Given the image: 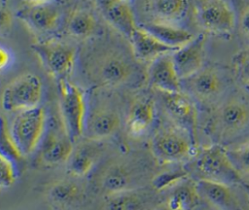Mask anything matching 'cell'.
<instances>
[{
  "label": "cell",
  "instance_id": "6da1fadb",
  "mask_svg": "<svg viewBox=\"0 0 249 210\" xmlns=\"http://www.w3.org/2000/svg\"><path fill=\"white\" fill-rule=\"evenodd\" d=\"M85 82L96 89L132 88L146 81V70L131 51L130 45L109 37L89 42L78 54L77 64Z\"/></svg>",
  "mask_w": 249,
  "mask_h": 210
},
{
  "label": "cell",
  "instance_id": "7a4b0ae2",
  "mask_svg": "<svg viewBox=\"0 0 249 210\" xmlns=\"http://www.w3.org/2000/svg\"><path fill=\"white\" fill-rule=\"evenodd\" d=\"M249 128V96L234 91L221 100L205 123V133L213 143L224 145Z\"/></svg>",
  "mask_w": 249,
  "mask_h": 210
},
{
  "label": "cell",
  "instance_id": "3957f363",
  "mask_svg": "<svg viewBox=\"0 0 249 210\" xmlns=\"http://www.w3.org/2000/svg\"><path fill=\"white\" fill-rule=\"evenodd\" d=\"M197 149L192 136L173 123L160 126L150 139V152L162 164H176L194 158Z\"/></svg>",
  "mask_w": 249,
  "mask_h": 210
},
{
  "label": "cell",
  "instance_id": "277c9868",
  "mask_svg": "<svg viewBox=\"0 0 249 210\" xmlns=\"http://www.w3.org/2000/svg\"><path fill=\"white\" fill-rule=\"evenodd\" d=\"M231 78L228 72L217 65H204L189 78L181 80L182 91L196 103L203 106H216L228 91Z\"/></svg>",
  "mask_w": 249,
  "mask_h": 210
},
{
  "label": "cell",
  "instance_id": "5b68a950",
  "mask_svg": "<svg viewBox=\"0 0 249 210\" xmlns=\"http://www.w3.org/2000/svg\"><path fill=\"white\" fill-rule=\"evenodd\" d=\"M144 164L129 159H117L104 166L96 177L97 188L105 194L146 187L152 180Z\"/></svg>",
  "mask_w": 249,
  "mask_h": 210
},
{
  "label": "cell",
  "instance_id": "8992f818",
  "mask_svg": "<svg viewBox=\"0 0 249 210\" xmlns=\"http://www.w3.org/2000/svg\"><path fill=\"white\" fill-rule=\"evenodd\" d=\"M194 158L197 179L219 182L229 186L240 185L243 181L242 175L231 161L224 145L212 143L204 146L197 149Z\"/></svg>",
  "mask_w": 249,
  "mask_h": 210
},
{
  "label": "cell",
  "instance_id": "52a82bcc",
  "mask_svg": "<svg viewBox=\"0 0 249 210\" xmlns=\"http://www.w3.org/2000/svg\"><path fill=\"white\" fill-rule=\"evenodd\" d=\"M44 108L37 106L18 112L12 121L9 135L18 158L30 156L39 146L46 128Z\"/></svg>",
  "mask_w": 249,
  "mask_h": 210
},
{
  "label": "cell",
  "instance_id": "ba28073f",
  "mask_svg": "<svg viewBox=\"0 0 249 210\" xmlns=\"http://www.w3.org/2000/svg\"><path fill=\"white\" fill-rule=\"evenodd\" d=\"M32 50L57 83L69 80L78 60L79 52L75 46L61 40L49 39L34 44Z\"/></svg>",
  "mask_w": 249,
  "mask_h": 210
},
{
  "label": "cell",
  "instance_id": "9c48e42d",
  "mask_svg": "<svg viewBox=\"0 0 249 210\" xmlns=\"http://www.w3.org/2000/svg\"><path fill=\"white\" fill-rule=\"evenodd\" d=\"M59 107L63 129L70 139L76 143L84 136L88 114L85 91L69 80L58 82Z\"/></svg>",
  "mask_w": 249,
  "mask_h": 210
},
{
  "label": "cell",
  "instance_id": "30bf717a",
  "mask_svg": "<svg viewBox=\"0 0 249 210\" xmlns=\"http://www.w3.org/2000/svg\"><path fill=\"white\" fill-rule=\"evenodd\" d=\"M196 23L204 32L230 35L236 25V15L228 0H194Z\"/></svg>",
  "mask_w": 249,
  "mask_h": 210
},
{
  "label": "cell",
  "instance_id": "8fae6325",
  "mask_svg": "<svg viewBox=\"0 0 249 210\" xmlns=\"http://www.w3.org/2000/svg\"><path fill=\"white\" fill-rule=\"evenodd\" d=\"M43 84L39 76L25 72L11 81L2 92V108L6 112H21L39 106Z\"/></svg>",
  "mask_w": 249,
  "mask_h": 210
},
{
  "label": "cell",
  "instance_id": "7c38bea8",
  "mask_svg": "<svg viewBox=\"0 0 249 210\" xmlns=\"http://www.w3.org/2000/svg\"><path fill=\"white\" fill-rule=\"evenodd\" d=\"M164 112L171 122L186 130L196 142L197 108L195 100L184 91L160 92Z\"/></svg>",
  "mask_w": 249,
  "mask_h": 210
},
{
  "label": "cell",
  "instance_id": "4fadbf2b",
  "mask_svg": "<svg viewBox=\"0 0 249 210\" xmlns=\"http://www.w3.org/2000/svg\"><path fill=\"white\" fill-rule=\"evenodd\" d=\"M120 112L111 104L96 103L87 114L84 136L88 140L101 142L114 136L120 129Z\"/></svg>",
  "mask_w": 249,
  "mask_h": 210
},
{
  "label": "cell",
  "instance_id": "5bb4252c",
  "mask_svg": "<svg viewBox=\"0 0 249 210\" xmlns=\"http://www.w3.org/2000/svg\"><path fill=\"white\" fill-rule=\"evenodd\" d=\"M19 18L32 32L43 35L53 31L58 24L60 12L56 1L25 2L17 12Z\"/></svg>",
  "mask_w": 249,
  "mask_h": 210
},
{
  "label": "cell",
  "instance_id": "9a60e30c",
  "mask_svg": "<svg viewBox=\"0 0 249 210\" xmlns=\"http://www.w3.org/2000/svg\"><path fill=\"white\" fill-rule=\"evenodd\" d=\"M156 102L151 95L140 94L130 103L125 117V130L133 138L147 134L156 122Z\"/></svg>",
  "mask_w": 249,
  "mask_h": 210
},
{
  "label": "cell",
  "instance_id": "2e32d148",
  "mask_svg": "<svg viewBox=\"0 0 249 210\" xmlns=\"http://www.w3.org/2000/svg\"><path fill=\"white\" fill-rule=\"evenodd\" d=\"M206 34L200 33L172 52L173 62L181 80L196 73L205 65Z\"/></svg>",
  "mask_w": 249,
  "mask_h": 210
},
{
  "label": "cell",
  "instance_id": "e0dca14e",
  "mask_svg": "<svg viewBox=\"0 0 249 210\" xmlns=\"http://www.w3.org/2000/svg\"><path fill=\"white\" fill-rule=\"evenodd\" d=\"M146 81L159 92L182 91L181 79L176 71L172 52L159 56L147 65Z\"/></svg>",
  "mask_w": 249,
  "mask_h": 210
},
{
  "label": "cell",
  "instance_id": "ac0fdd59",
  "mask_svg": "<svg viewBox=\"0 0 249 210\" xmlns=\"http://www.w3.org/2000/svg\"><path fill=\"white\" fill-rule=\"evenodd\" d=\"M95 3L104 19L127 40L138 26L128 2L124 0H95Z\"/></svg>",
  "mask_w": 249,
  "mask_h": 210
},
{
  "label": "cell",
  "instance_id": "d6986e66",
  "mask_svg": "<svg viewBox=\"0 0 249 210\" xmlns=\"http://www.w3.org/2000/svg\"><path fill=\"white\" fill-rule=\"evenodd\" d=\"M133 55L142 64H149L159 56L171 53L176 50L162 44L139 24L127 39Z\"/></svg>",
  "mask_w": 249,
  "mask_h": 210
},
{
  "label": "cell",
  "instance_id": "ffe728a7",
  "mask_svg": "<svg viewBox=\"0 0 249 210\" xmlns=\"http://www.w3.org/2000/svg\"><path fill=\"white\" fill-rule=\"evenodd\" d=\"M189 0H146L144 12L150 21L180 26L188 16Z\"/></svg>",
  "mask_w": 249,
  "mask_h": 210
},
{
  "label": "cell",
  "instance_id": "44dd1931",
  "mask_svg": "<svg viewBox=\"0 0 249 210\" xmlns=\"http://www.w3.org/2000/svg\"><path fill=\"white\" fill-rule=\"evenodd\" d=\"M98 144V141L86 139L85 142L74 145L66 161V170L72 178L86 177L93 170L101 153Z\"/></svg>",
  "mask_w": 249,
  "mask_h": 210
},
{
  "label": "cell",
  "instance_id": "7402d4cb",
  "mask_svg": "<svg viewBox=\"0 0 249 210\" xmlns=\"http://www.w3.org/2000/svg\"><path fill=\"white\" fill-rule=\"evenodd\" d=\"M196 186L200 197L219 210H243L231 186L204 179L196 180Z\"/></svg>",
  "mask_w": 249,
  "mask_h": 210
},
{
  "label": "cell",
  "instance_id": "603a6c76",
  "mask_svg": "<svg viewBox=\"0 0 249 210\" xmlns=\"http://www.w3.org/2000/svg\"><path fill=\"white\" fill-rule=\"evenodd\" d=\"M154 193L146 187L104 195L103 210H145L153 203Z\"/></svg>",
  "mask_w": 249,
  "mask_h": 210
},
{
  "label": "cell",
  "instance_id": "cb8c5ba5",
  "mask_svg": "<svg viewBox=\"0 0 249 210\" xmlns=\"http://www.w3.org/2000/svg\"><path fill=\"white\" fill-rule=\"evenodd\" d=\"M50 202L59 210H69L80 205L85 198L84 187L73 179L53 182L47 192Z\"/></svg>",
  "mask_w": 249,
  "mask_h": 210
},
{
  "label": "cell",
  "instance_id": "d4e9b609",
  "mask_svg": "<svg viewBox=\"0 0 249 210\" xmlns=\"http://www.w3.org/2000/svg\"><path fill=\"white\" fill-rule=\"evenodd\" d=\"M75 143L67 135L66 131L52 132L45 140L39 154V160L48 166L66 163Z\"/></svg>",
  "mask_w": 249,
  "mask_h": 210
},
{
  "label": "cell",
  "instance_id": "484cf974",
  "mask_svg": "<svg viewBox=\"0 0 249 210\" xmlns=\"http://www.w3.org/2000/svg\"><path fill=\"white\" fill-rule=\"evenodd\" d=\"M139 25L162 44L175 50L188 44L195 37L189 30L178 25L154 21H148Z\"/></svg>",
  "mask_w": 249,
  "mask_h": 210
},
{
  "label": "cell",
  "instance_id": "4316f807",
  "mask_svg": "<svg viewBox=\"0 0 249 210\" xmlns=\"http://www.w3.org/2000/svg\"><path fill=\"white\" fill-rule=\"evenodd\" d=\"M168 195L163 201L170 210H194L200 202L196 181L184 180L168 190Z\"/></svg>",
  "mask_w": 249,
  "mask_h": 210
},
{
  "label": "cell",
  "instance_id": "83f0119b",
  "mask_svg": "<svg viewBox=\"0 0 249 210\" xmlns=\"http://www.w3.org/2000/svg\"><path fill=\"white\" fill-rule=\"evenodd\" d=\"M65 32L68 36L75 39L86 40L92 38L97 32L96 18L88 10H76L69 16L66 21Z\"/></svg>",
  "mask_w": 249,
  "mask_h": 210
},
{
  "label": "cell",
  "instance_id": "f1b7e54d",
  "mask_svg": "<svg viewBox=\"0 0 249 210\" xmlns=\"http://www.w3.org/2000/svg\"><path fill=\"white\" fill-rule=\"evenodd\" d=\"M186 179H189V170L184 166H177L155 173L150 185L155 192H162L170 190Z\"/></svg>",
  "mask_w": 249,
  "mask_h": 210
},
{
  "label": "cell",
  "instance_id": "f546056e",
  "mask_svg": "<svg viewBox=\"0 0 249 210\" xmlns=\"http://www.w3.org/2000/svg\"><path fill=\"white\" fill-rule=\"evenodd\" d=\"M229 158L237 171L249 174V142L239 144L232 148H227Z\"/></svg>",
  "mask_w": 249,
  "mask_h": 210
},
{
  "label": "cell",
  "instance_id": "4dcf8cb0",
  "mask_svg": "<svg viewBox=\"0 0 249 210\" xmlns=\"http://www.w3.org/2000/svg\"><path fill=\"white\" fill-rule=\"evenodd\" d=\"M18 178V170L13 158L0 154V187L2 190L12 187Z\"/></svg>",
  "mask_w": 249,
  "mask_h": 210
},
{
  "label": "cell",
  "instance_id": "1f68e13d",
  "mask_svg": "<svg viewBox=\"0 0 249 210\" xmlns=\"http://www.w3.org/2000/svg\"><path fill=\"white\" fill-rule=\"evenodd\" d=\"M231 66L235 78L249 86V48L234 53L231 58Z\"/></svg>",
  "mask_w": 249,
  "mask_h": 210
},
{
  "label": "cell",
  "instance_id": "d6a6232c",
  "mask_svg": "<svg viewBox=\"0 0 249 210\" xmlns=\"http://www.w3.org/2000/svg\"><path fill=\"white\" fill-rule=\"evenodd\" d=\"M239 29L244 36L249 37V6L246 7L239 17Z\"/></svg>",
  "mask_w": 249,
  "mask_h": 210
},
{
  "label": "cell",
  "instance_id": "836d02e7",
  "mask_svg": "<svg viewBox=\"0 0 249 210\" xmlns=\"http://www.w3.org/2000/svg\"><path fill=\"white\" fill-rule=\"evenodd\" d=\"M13 62V54L9 49L1 47L0 49V68L1 70L7 69Z\"/></svg>",
  "mask_w": 249,
  "mask_h": 210
},
{
  "label": "cell",
  "instance_id": "e575fe53",
  "mask_svg": "<svg viewBox=\"0 0 249 210\" xmlns=\"http://www.w3.org/2000/svg\"><path fill=\"white\" fill-rule=\"evenodd\" d=\"M241 188L243 189L245 194H246V197H247V201H248V204H249V181H245L243 180L240 184Z\"/></svg>",
  "mask_w": 249,
  "mask_h": 210
},
{
  "label": "cell",
  "instance_id": "d590c367",
  "mask_svg": "<svg viewBox=\"0 0 249 210\" xmlns=\"http://www.w3.org/2000/svg\"><path fill=\"white\" fill-rule=\"evenodd\" d=\"M152 210H170V209L164 204V202H162V203L158 204L157 206H155Z\"/></svg>",
  "mask_w": 249,
  "mask_h": 210
},
{
  "label": "cell",
  "instance_id": "8d00e7d4",
  "mask_svg": "<svg viewBox=\"0 0 249 210\" xmlns=\"http://www.w3.org/2000/svg\"><path fill=\"white\" fill-rule=\"evenodd\" d=\"M52 1H57V0H25V2H28V3H38V2H52Z\"/></svg>",
  "mask_w": 249,
  "mask_h": 210
},
{
  "label": "cell",
  "instance_id": "74e56055",
  "mask_svg": "<svg viewBox=\"0 0 249 210\" xmlns=\"http://www.w3.org/2000/svg\"><path fill=\"white\" fill-rule=\"evenodd\" d=\"M124 1H127V2H129V1H130V0H124Z\"/></svg>",
  "mask_w": 249,
  "mask_h": 210
}]
</instances>
